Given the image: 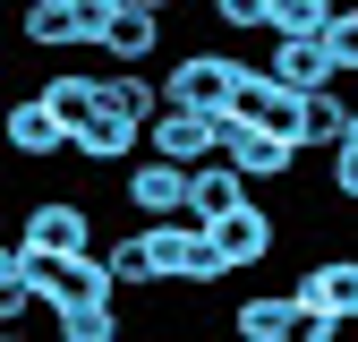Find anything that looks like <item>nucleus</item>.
<instances>
[{
  "label": "nucleus",
  "instance_id": "nucleus-24",
  "mask_svg": "<svg viewBox=\"0 0 358 342\" xmlns=\"http://www.w3.org/2000/svg\"><path fill=\"white\" fill-rule=\"evenodd\" d=\"M341 334H350L341 308H307V317H299V342H341Z\"/></svg>",
  "mask_w": 358,
  "mask_h": 342
},
{
  "label": "nucleus",
  "instance_id": "nucleus-21",
  "mask_svg": "<svg viewBox=\"0 0 358 342\" xmlns=\"http://www.w3.org/2000/svg\"><path fill=\"white\" fill-rule=\"evenodd\" d=\"M205 9H213V26L222 34H273V0H205Z\"/></svg>",
  "mask_w": 358,
  "mask_h": 342
},
{
  "label": "nucleus",
  "instance_id": "nucleus-13",
  "mask_svg": "<svg viewBox=\"0 0 358 342\" xmlns=\"http://www.w3.org/2000/svg\"><path fill=\"white\" fill-rule=\"evenodd\" d=\"M17 231H34L43 248H94V205L85 197H43V205H26Z\"/></svg>",
  "mask_w": 358,
  "mask_h": 342
},
{
  "label": "nucleus",
  "instance_id": "nucleus-11",
  "mask_svg": "<svg viewBox=\"0 0 358 342\" xmlns=\"http://www.w3.org/2000/svg\"><path fill=\"white\" fill-rule=\"evenodd\" d=\"M248 197H256V180H248L231 154H205V163L188 171V214H196V223H222V214L248 205Z\"/></svg>",
  "mask_w": 358,
  "mask_h": 342
},
{
  "label": "nucleus",
  "instance_id": "nucleus-16",
  "mask_svg": "<svg viewBox=\"0 0 358 342\" xmlns=\"http://www.w3.org/2000/svg\"><path fill=\"white\" fill-rule=\"evenodd\" d=\"M120 299H69V308H52V342H120Z\"/></svg>",
  "mask_w": 358,
  "mask_h": 342
},
{
  "label": "nucleus",
  "instance_id": "nucleus-9",
  "mask_svg": "<svg viewBox=\"0 0 358 342\" xmlns=\"http://www.w3.org/2000/svg\"><path fill=\"white\" fill-rule=\"evenodd\" d=\"M222 154H231L256 189H282V180H299V163H307V146H299V137H282V128H256V120H239Z\"/></svg>",
  "mask_w": 358,
  "mask_h": 342
},
{
  "label": "nucleus",
  "instance_id": "nucleus-19",
  "mask_svg": "<svg viewBox=\"0 0 358 342\" xmlns=\"http://www.w3.org/2000/svg\"><path fill=\"white\" fill-rule=\"evenodd\" d=\"M103 103H120V111H137V120L154 128V111H162L171 95H162V77H145V69H111V77H103Z\"/></svg>",
  "mask_w": 358,
  "mask_h": 342
},
{
  "label": "nucleus",
  "instance_id": "nucleus-18",
  "mask_svg": "<svg viewBox=\"0 0 358 342\" xmlns=\"http://www.w3.org/2000/svg\"><path fill=\"white\" fill-rule=\"evenodd\" d=\"M26 43L34 52H85L77 43V0H26Z\"/></svg>",
  "mask_w": 358,
  "mask_h": 342
},
{
  "label": "nucleus",
  "instance_id": "nucleus-5",
  "mask_svg": "<svg viewBox=\"0 0 358 342\" xmlns=\"http://www.w3.org/2000/svg\"><path fill=\"white\" fill-rule=\"evenodd\" d=\"M213 240H222V256H231V274H256V266H273V256H282V214L273 205H264V197H248V205H231V214H222V223H213Z\"/></svg>",
  "mask_w": 358,
  "mask_h": 342
},
{
  "label": "nucleus",
  "instance_id": "nucleus-4",
  "mask_svg": "<svg viewBox=\"0 0 358 342\" xmlns=\"http://www.w3.org/2000/svg\"><path fill=\"white\" fill-rule=\"evenodd\" d=\"M239 77H248V52H213V43H205V52H179L171 69H162V95L171 103H231L239 95Z\"/></svg>",
  "mask_w": 358,
  "mask_h": 342
},
{
  "label": "nucleus",
  "instance_id": "nucleus-2",
  "mask_svg": "<svg viewBox=\"0 0 358 342\" xmlns=\"http://www.w3.org/2000/svg\"><path fill=\"white\" fill-rule=\"evenodd\" d=\"M188 171H196V163H171V154H137V163H120V205L137 214V223L188 214Z\"/></svg>",
  "mask_w": 358,
  "mask_h": 342
},
{
  "label": "nucleus",
  "instance_id": "nucleus-8",
  "mask_svg": "<svg viewBox=\"0 0 358 342\" xmlns=\"http://www.w3.org/2000/svg\"><path fill=\"white\" fill-rule=\"evenodd\" d=\"M145 154V120L137 111H120V103H94L77 120V163H94V171H120V163H137Z\"/></svg>",
  "mask_w": 358,
  "mask_h": 342
},
{
  "label": "nucleus",
  "instance_id": "nucleus-1",
  "mask_svg": "<svg viewBox=\"0 0 358 342\" xmlns=\"http://www.w3.org/2000/svg\"><path fill=\"white\" fill-rule=\"evenodd\" d=\"M145 240H154V266H162L171 291H213L222 274H231L213 223H196V214H162V223H145Z\"/></svg>",
  "mask_w": 358,
  "mask_h": 342
},
{
  "label": "nucleus",
  "instance_id": "nucleus-22",
  "mask_svg": "<svg viewBox=\"0 0 358 342\" xmlns=\"http://www.w3.org/2000/svg\"><path fill=\"white\" fill-rule=\"evenodd\" d=\"M324 34H333V60H341V77H358V0H341V9L324 18Z\"/></svg>",
  "mask_w": 358,
  "mask_h": 342
},
{
  "label": "nucleus",
  "instance_id": "nucleus-7",
  "mask_svg": "<svg viewBox=\"0 0 358 342\" xmlns=\"http://www.w3.org/2000/svg\"><path fill=\"white\" fill-rule=\"evenodd\" d=\"M9 154H17V163L77 154V120H69L52 95H26V103H9Z\"/></svg>",
  "mask_w": 358,
  "mask_h": 342
},
{
  "label": "nucleus",
  "instance_id": "nucleus-23",
  "mask_svg": "<svg viewBox=\"0 0 358 342\" xmlns=\"http://www.w3.org/2000/svg\"><path fill=\"white\" fill-rule=\"evenodd\" d=\"M341 9V0H273V34H290V26H324Z\"/></svg>",
  "mask_w": 358,
  "mask_h": 342
},
{
  "label": "nucleus",
  "instance_id": "nucleus-10",
  "mask_svg": "<svg viewBox=\"0 0 358 342\" xmlns=\"http://www.w3.org/2000/svg\"><path fill=\"white\" fill-rule=\"evenodd\" d=\"M290 291H299V308H341L358 325V256H341V248L333 256H307Z\"/></svg>",
  "mask_w": 358,
  "mask_h": 342
},
{
  "label": "nucleus",
  "instance_id": "nucleus-3",
  "mask_svg": "<svg viewBox=\"0 0 358 342\" xmlns=\"http://www.w3.org/2000/svg\"><path fill=\"white\" fill-rule=\"evenodd\" d=\"M222 137H231V120H222V103H162L154 128H145V154H171V163H205L222 154Z\"/></svg>",
  "mask_w": 358,
  "mask_h": 342
},
{
  "label": "nucleus",
  "instance_id": "nucleus-15",
  "mask_svg": "<svg viewBox=\"0 0 358 342\" xmlns=\"http://www.w3.org/2000/svg\"><path fill=\"white\" fill-rule=\"evenodd\" d=\"M103 52H111V69H145V60L162 52V9H128V0H120V18H111V34H103Z\"/></svg>",
  "mask_w": 358,
  "mask_h": 342
},
{
  "label": "nucleus",
  "instance_id": "nucleus-20",
  "mask_svg": "<svg viewBox=\"0 0 358 342\" xmlns=\"http://www.w3.org/2000/svg\"><path fill=\"white\" fill-rule=\"evenodd\" d=\"M34 95H52V103H60L69 120H85V111L103 103V77H94V69H52V77L34 86Z\"/></svg>",
  "mask_w": 358,
  "mask_h": 342
},
{
  "label": "nucleus",
  "instance_id": "nucleus-17",
  "mask_svg": "<svg viewBox=\"0 0 358 342\" xmlns=\"http://www.w3.org/2000/svg\"><path fill=\"white\" fill-rule=\"evenodd\" d=\"M103 256H111V274H120V291H162V266H154V240H145V223L128 231V240H103Z\"/></svg>",
  "mask_w": 358,
  "mask_h": 342
},
{
  "label": "nucleus",
  "instance_id": "nucleus-14",
  "mask_svg": "<svg viewBox=\"0 0 358 342\" xmlns=\"http://www.w3.org/2000/svg\"><path fill=\"white\" fill-rule=\"evenodd\" d=\"M350 77H333V86H316V95H307V120H299V146L307 154H333L341 137H350Z\"/></svg>",
  "mask_w": 358,
  "mask_h": 342
},
{
  "label": "nucleus",
  "instance_id": "nucleus-12",
  "mask_svg": "<svg viewBox=\"0 0 358 342\" xmlns=\"http://www.w3.org/2000/svg\"><path fill=\"white\" fill-rule=\"evenodd\" d=\"M299 291H248L239 308H231V334L239 342H299Z\"/></svg>",
  "mask_w": 358,
  "mask_h": 342
},
{
  "label": "nucleus",
  "instance_id": "nucleus-25",
  "mask_svg": "<svg viewBox=\"0 0 358 342\" xmlns=\"http://www.w3.org/2000/svg\"><path fill=\"white\" fill-rule=\"evenodd\" d=\"M128 9H162V18H171V9H179V0H128Z\"/></svg>",
  "mask_w": 358,
  "mask_h": 342
},
{
  "label": "nucleus",
  "instance_id": "nucleus-6",
  "mask_svg": "<svg viewBox=\"0 0 358 342\" xmlns=\"http://www.w3.org/2000/svg\"><path fill=\"white\" fill-rule=\"evenodd\" d=\"M264 69H273L282 86H299V95H316V86H333V77H341V60H333V34H324V26L264 34Z\"/></svg>",
  "mask_w": 358,
  "mask_h": 342
}]
</instances>
